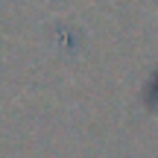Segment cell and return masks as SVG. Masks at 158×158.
<instances>
[{
  "instance_id": "1",
  "label": "cell",
  "mask_w": 158,
  "mask_h": 158,
  "mask_svg": "<svg viewBox=\"0 0 158 158\" xmlns=\"http://www.w3.org/2000/svg\"><path fill=\"white\" fill-rule=\"evenodd\" d=\"M152 97H155V100H158V76H155V91H152Z\"/></svg>"
}]
</instances>
